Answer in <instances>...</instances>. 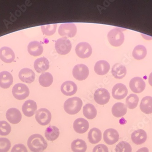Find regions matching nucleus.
Listing matches in <instances>:
<instances>
[{
    "label": "nucleus",
    "mask_w": 152,
    "mask_h": 152,
    "mask_svg": "<svg viewBox=\"0 0 152 152\" xmlns=\"http://www.w3.org/2000/svg\"><path fill=\"white\" fill-rule=\"evenodd\" d=\"M59 135V130L56 126H50L46 128L45 131V137L50 141L56 140Z\"/></svg>",
    "instance_id": "obj_28"
},
{
    "label": "nucleus",
    "mask_w": 152,
    "mask_h": 152,
    "mask_svg": "<svg viewBox=\"0 0 152 152\" xmlns=\"http://www.w3.org/2000/svg\"><path fill=\"white\" fill-rule=\"evenodd\" d=\"M83 113L84 117L87 119L92 120L96 117L97 111L93 104L88 103L83 106Z\"/></svg>",
    "instance_id": "obj_30"
},
{
    "label": "nucleus",
    "mask_w": 152,
    "mask_h": 152,
    "mask_svg": "<svg viewBox=\"0 0 152 152\" xmlns=\"http://www.w3.org/2000/svg\"><path fill=\"white\" fill-rule=\"evenodd\" d=\"M74 131L79 134H83L87 132L89 124L86 119L83 118H78L75 120L73 124Z\"/></svg>",
    "instance_id": "obj_16"
},
{
    "label": "nucleus",
    "mask_w": 152,
    "mask_h": 152,
    "mask_svg": "<svg viewBox=\"0 0 152 152\" xmlns=\"http://www.w3.org/2000/svg\"><path fill=\"white\" fill-rule=\"evenodd\" d=\"M71 149L73 152H85L87 149V143L83 140L77 139L72 142Z\"/></svg>",
    "instance_id": "obj_31"
},
{
    "label": "nucleus",
    "mask_w": 152,
    "mask_h": 152,
    "mask_svg": "<svg viewBox=\"0 0 152 152\" xmlns=\"http://www.w3.org/2000/svg\"><path fill=\"white\" fill-rule=\"evenodd\" d=\"M128 93L127 87L122 83L116 84L112 89L113 97L115 99H123L127 96Z\"/></svg>",
    "instance_id": "obj_13"
},
{
    "label": "nucleus",
    "mask_w": 152,
    "mask_h": 152,
    "mask_svg": "<svg viewBox=\"0 0 152 152\" xmlns=\"http://www.w3.org/2000/svg\"><path fill=\"white\" fill-rule=\"evenodd\" d=\"M139 98L134 94H130L126 99V106L130 109H134L137 106Z\"/></svg>",
    "instance_id": "obj_34"
},
{
    "label": "nucleus",
    "mask_w": 152,
    "mask_h": 152,
    "mask_svg": "<svg viewBox=\"0 0 152 152\" xmlns=\"http://www.w3.org/2000/svg\"><path fill=\"white\" fill-rule=\"evenodd\" d=\"M13 79L12 74L8 71L0 73V87L3 89H7L12 84Z\"/></svg>",
    "instance_id": "obj_22"
},
{
    "label": "nucleus",
    "mask_w": 152,
    "mask_h": 152,
    "mask_svg": "<svg viewBox=\"0 0 152 152\" xmlns=\"http://www.w3.org/2000/svg\"><path fill=\"white\" fill-rule=\"evenodd\" d=\"M11 126L7 122L5 121H0V135H8L11 133Z\"/></svg>",
    "instance_id": "obj_37"
},
{
    "label": "nucleus",
    "mask_w": 152,
    "mask_h": 152,
    "mask_svg": "<svg viewBox=\"0 0 152 152\" xmlns=\"http://www.w3.org/2000/svg\"><path fill=\"white\" fill-rule=\"evenodd\" d=\"M107 37L110 44L114 47L121 46L124 41V35L119 28H115L110 31Z\"/></svg>",
    "instance_id": "obj_3"
},
{
    "label": "nucleus",
    "mask_w": 152,
    "mask_h": 152,
    "mask_svg": "<svg viewBox=\"0 0 152 152\" xmlns=\"http://www.w3.org/2000/svg\"><path fill=\"white\" fill-rule=\"evenodd\" d=\"M28 52L30 55L33 56H38L43 53V46L38 41H34L30 42L27 47Z\"/></svg>",
    "instance_id": "obj_21"
},
{
    "label": "nucleus",
    "mask_w": 152,
    "mask_h": 152,
    "mask_svg": "<svg viewBox=\"0 0 152 152\" xmlns=\"http://www.w3.org/2000/svg\"><path fill=\"white\" fill-rule=\"evenodd\" d=\"M76 54L81 59H86L89 57L92 53L91 45L86 42H81L76 46L75 48Z\"/></svg>",
    "instance_id": "obj_9"
},
{
    "label": "nucleus",
    "mask_w": 152,
    "mask_h": 152,
    "mask_svg": "<svg viewBox=\"0 0 152 152\" xmlns=\"http://www.w3.org/2000/svg\"><path fill=\"white\" fill-rule=\"evenodd\" d=\"M112 74L114 78L122 79L125 77L127 74V69L125 66L121 63H116L112 69Z\"/></svg>",
    "instance_id": "obj_25"
},
{
    "label": "nucleus",
    "mask_w": 152,
    "mask_h": 152,
    "mask_svg": "<svg viewBox=\"0 0 152 152\" xmlns=\"http://www.w3.org/2000/svg\"><path fill=\"white\" fill-rule=\"evenodd\" d=\"M83 101L80 98L73 97L66 100L64 103V109L67 114L75 115L81 111Z\"/></svg>",
    "instance_id": "obj_2"
},
{
    "label": "nucleus",
    "mask_w": 152,
    "mask_h": 152,
    "mask_svg": "<svg viewBox=\"0 0 152 152\" xmlns=\"http://www.w3.org/2000/svg\"><path fill=\"white\" fill-rule=\"evenodd\" d=\"M27 146L32 152H42L48 147V142L42 135L34 134L31 136L27 140Z\"/></svg>",
    "instance_id": "obj_1"
},
{
    "label": "nucleus",
    "mask_w": 152,
    "mask_h": 152,
    "mask_svg": "<svg viewBox=\"0 0 152 152\" xmlns=\"http://www.w3.org/2000/svg\"><path fill=\"white\" fill-rule=\"evenodd\" d=\"M35 118L40 125L46 126L51 122L52 114L47 109L41 108L36 111Z\"/></svg>",
    "instance_id": "obj_6"
},
{
    "label": "nucleus",
    "mask_w": 152,
    "mask_h": 152,
    "mask_svg": "<svg viewBox=\"0 0 152 152\" xmlns=\"http://www.w3.org/2000/svg\"><path fill=\"white\" fill-rule=\"evenodd\" d=\"M6 115L7 120L12 124H18L22 120V114L17 108H10L7 110Z\"/></svg>",
    "instance_id": "obj_14"
},
{
    "label": "nucleus",
    "mask_w": 152,
    "mask_h": 152,
    "mask_svg": "<svg viewBox=\"0 0 152 152\" xmlns=\"http://www.w3.org/2000/svg\"><path fill=\"white\" fill-rule=\"evenodd\" d=\"M11 152H28L27 148L23 144H17L13 147Z\"/></svg>",
    "instance_id": "obj_39"
},
{
    "label": "nucleus",
    "mask_w": 152,
    "mask_h": 152,
    "mask_svg": "<svg viewBox=\"0 0 152 152\" xmlns=\"http://www.w3.org/2000/svg\"><path fill=\"white\" fill-rule=\"evenodd\" d=\"M72 44L66 37L59 38L56 41L55 47L58 54L61 55H66L70 52Z\"/></svg>",
    "instance_id": "obj_4"
},
{
    "label": "nucleus",
    "mask_w": 152,
    "mask_h": 152,
    "mask_svg": "<svg viewBox=\"0 0 152 152\" xmlns=\"http://www.w3.org/2000/svg\"><path fill=\"white\" fill-rule=\"evenodd\" d=\"M53 78L49 72H45L39 76V82L41 86L44 87L50 86L53 84Z\"/></svg>",
    "instance_id": "obj_32"
},
{
    "label": "nucleus",
    "mask_w": 152,
    "mask_h": 152,
    "mask_svg": "<svg viewBox=\"0 0 152 152\" xmlns=\"http://www.w3.org/2000/svg\"><path fill=\"white\" fill-rule=\"evenodd\" d=\"M127 108L126 106L123 103H117L113 106L112 113L113 116L118 118L122 117L126 114Z\"/></svg>",
    "instance_id": "obj_26"
},
{
    "label": "nucleus",
    "mask_w": 152,
    "mask_h": 152,
    "mask_svg": "<svg viewBox=\"0 0 152 152\" xmlns=\"http://www.w3.org/2000/svg\"><path fill=\"white\" fill-rule=\"evenodd\" d=\"M116 152H132V147L129 142L126 141L120 142L115 148Z\"/></svg>",
    "instance_id": "obj_35"
},
{
    "label": "nucleus",
    "mask_w": 152,
    "mask_h": 152,
    "mask_svg": "<svg viewBox=\"0 0 152 152\" xmlns=\"http://www.w3.org/2000/svg\"><path fill=\"white\" fill-rule=\"evenodd\" d=\"M147 138L146 132L142 129L137 130L132 133V141L137 145H140L145 142Z\"/></svg>",
    "instance_id": "obj_23"
},
{
    "label": "nucleus",
    "mask_w": 152,
    "mask_h": 152,
    "mask_svg": "<svg viewBox=\"0 0 152 152\" xmlns=\"http://www.w3.org/2000/svg\"><path fill=\"white\" fill-rule=\"evenodd\" d=\"M19 78L23 82L31 84L35 80V74L30 69L23 68L20 71Z\"/></svg>",
    "instance_id": "obj_18"
},
{
    "label": "nucleus",
    "mask_w": 152,
    "mask_h": 152,
    "mask_svg": "<svg viewBox=\"0 0 152 152\" xmlns=\"http://www.w3.org/2000/svg\"><path fill=\"white\" fill-rule=\"evenodd\" d=\"M148 83H149V85L152 86V72L150 73L149 77H148Z\"/></svg>",
    "instance_id": "obj_42"
},
{
    "label": "nucleus",
    "mask_w": 152,
    "mask_h": 152,
    "mask_svg": "<svg viewBox=\"0 0 152 152\" xmlns=\"http://www.w3.org/2000/svg\"><path fill=\"white\" fill-rule=\"evenodd\" d=\"M93 152H109V151L107 146L104 144H99L94 148Z\"/></svg>",
    "instance_id": "obj_40"
},
{
    "label": "nucleus",
    "mask_w": 152,
    "mask_h": 152,
    "mask_svg": "<svg viewBox=\"0 0 152 152\" xmlns=\"http://www.w3.org/2000/svg\"><path fill=\"white\" fill-rule=\"evenodd\" d=\"M77 90V85L72 81H66L61 86V91L64 95L72 96L76 93Z\"/></svg>",
    "instance_id": "obj_17"
},
{
    "label": "nucleus",
    "mask_w": 152,
    "mask_h": 152,
    "mask_svg": "<svg viewBox=\"0 0 152 152\" xmlns=\"http://www.w3.org/2000/svg\"><path fill=\"white\" fill-rule=\"evenodd\" d=\"M141 111L147 114L152 113V97H144L142 99L140 104Z\"/></svg>",
    "instance_id": "obj_29"
},
{
    "label": "nucleus",
    "mask_w": 152,
    "mask_h": 152,
    "mask_svg": "<svg viewBox=\"0 0 152 152\" xmlns=\"http://www.w3.org/2000/svg\"><path fill=\"white\" fill-rule=\"evenodd\" d=\"M102 134L100 130L97 128H94L91 129L88 134V139L92 144H96L102 139Z\"/></svg>",
    "instance_id": "obj_27"
},
{
    "label": "nucleus",
    "mask_w": 152,
    "mask_h": 152,
    "mask_svg": "<svg viewBox=\"0 0 152 152\" xmlns=\"http://www.w3.org/2000/svg\"><path fill=\"white\" fill-rule=\"evenodd\" d=\"M89 74L88 67L83 64H78L73 68L72 75L75 79L79 81L85 80Z\"/></svg>",
    "instance_id": "obj_8"
},
{
    "label": "nucleus",
    "mask_w": 152,
    "mask_h": 152,
    "mask_svg": "<svg viewBox=\"0 0 152 152\" xmlns=\"http://www.w3.org/2000/svg\"><path fill=\"white\" fill-rule=\"evenodd\" d=\"M110 64L105 61L96 62L94 68L95 72L98 75H103L107 74L110 69Z\"/></svg>",
    "instance_id": "obj_24"
},
{
    "label": "nucleus",
    "mask_w": 152,
    "mask_h": 152,
    "mask_svg": "<svg viewBox=\"0 0 152 152\" xmlns=\"http://www.w3.org/2000/svg\"><path fill=\"white\" fill-rule=\"evenodd\" d=\"M147 53L146 48L143 45L136 46L133 52V56L137 60H141L145 57Z\"/></svg>",
    "instance_id": "obj_33"
},
{
    "label": "nucleus",
    "mask_w": 152,
    "mask_h": 152,
    "mask_svg": "<svg viewBox=\"0 0 152 152\" xmlns=\"http://www.w3.org/2000/svg\"><path fill=\"white\" fill-rule=\"evenodd\" d=\"M119 139V134L115 129H107L103 133L104 141L107 144L110 145L115 144Z\"/></svg>",
    "instance_id": "obj_11"
},
{
    "label": "nucleus",
    "mask_w": 152,
    "mask_h": 152,
    "mask_svg": "<svg viewBox=\"0 0 152 152\" xmlns=\"http://www.w3.org/2000/svg\"><path fill=\"white\" fill-rule=\"evenodd\" d=\"M57 24L42 25L41 26L42 33L47 36H52L56 32Z\"/></svg>",
    "instance_id": "obj_36"
},
{
    "label": "nucleus",
    "mask_w": 152,
    "mask_h": 152,
    "mask_svg": "<svg viewBox=\"0 0 152 152\" xmlns=\"http://www.w3.org/2000/svg\"><path fill=\"white\" fill-rule=\"evenodd\" d=\"M11 147L10 141L7 138H0V152H7Z\"/></svg>",
    "instance_id": "obj_38"
},
{
    "label": "nucleus",
    "mask_w": 152,
    "mask_h": 152,
    "mask_svg": "<svg viewBox=\"0 0 152 152\" xmlns=\"http://www.w3.org/2000/svg\"><path fill=\"white\" fill-rule=\"evenodd\" d=\"M49 66V61L44 57L37 59L34 62V69L38 73H42L48 69Z\"/></svg>",
    "instance_id": "obj_20"
},
{
    "label": "nucleus",
    "mask_w": 152,
    "mask_h": 152,
    "mask_svg": "<svg viewBox=\"0 0 152 152\" xmlns=\"http://www.w3.org/2000/svg\"><path fill=\"white\" fill-rule=\"evenodd\" d=\"M94 99L96 103L100 105H104L107 103L109 101L110 93L104 88H99L94 94Z\"/></svg>",
    "instance_id": "obj_10"
},
{
    "label": "nucleus",
    "mask_w": 152,
    "mask_h": 152,
    "mask_svg": "<svg viewBox=\"0 0 152 152\" xmlns=\"http://www.w3.org/2000/svg\"><path fill=\"white\" fill-rule=\"evenodd\" d=\"M145 83L141 77H134L130 81V88L135 93H141L145 89Z\"/></svg>",
    "instance_id": "obj_12"
},
{
    "label": "nucleus",
    "mask_w": 152,
    "mask_h": 152,
    "mask_svg": "<svg viewBox=\"0 0 152 152\" xmlns=\"http://www.w3.org/2000/svg\"><path fill=\"white\" fill-rule=\"evenodd\" d=\"M37 106L34 100H28L24 103L22 106V111L24 115L27 117L33 116L37 111Z\"/></svg>",
    "instance_id": "obj_15"
},
{
    "label": "nucleus",
    "mask_w": 152,
    "mask_h": 152,
    "mask_svg": "<svg viewBox=\"0 0 152 152\" xmlns=\"http://www.w3.org/2000/svg\"><path fill=\"white\" fill-rule=\"evenodd\" d=\"M77 28L75 24L65 23L61 24L58 29V33L61 36L72 38L76 35Z\"/></svg>",
    "instance_id": "obj_7"
},
{
    "label": "nucleus",
    "mask_w": 152,
    "mask_h": 152,
    "mask_svg": "<svg viewBox=\"0 0 152 152\" xmlns=\"http://www.w3.org/2000/svg\"><path fill=\"white\" fill-rule=\"evenodd\" d=\"M12 93L13 96L16 99L23 100L28 97L30 91L26 85L22 83H18L13 87Z\"/></svg>",
    "instance_id": "obj_5"
},
{
    "label": "nucleus",
    "mask_w": 152,
    "mask_h": 152,
    "mask_svg": "<svg viewBox=\"0 0 152 152\" xmlns=\"http://www.w3.org/2000/svg\"><path fill=\"white\" fill-rule=\"evenodd\" d=\"M136 152H149V150L147 148L143 147L139 149Z\"/></svg>",
    "instance_id": "obj_41"
},
{
    "label": "nucleus",
    "mask_w": 152,
    "mask_h": 152,
    "mask_svg": "<svg viewBox=\"0 0 152 152\" xmlns=\"http://www.w3.org/2000/svg\"><path fill=\"white\" fill-rule=\"evenodd\" d=\"M15 53L9 47H3L0 49V59L6 63H11L15 59Z\"/></svg>",
    "instance_id": "obj_19"
}]
</instances>
